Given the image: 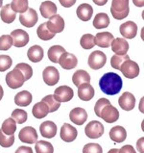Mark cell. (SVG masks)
<instances>
[{
    "instance_id": "obj_15",
    "label": "cell",
    "mask_w": 144,
    "mask_h": 153,
    "mask_svg": "<svg viewBox=\"0 0 144 153\" xmlns=\"http://www.w3.org/2000/svg\"><path fill=\"white\" fill-rule=\"evenodd\" d=\"M69 119L70 120L77 125H83L88 120V114L85 109L77 107L74 108L69 113Z\"/></svg>"
},
{
    "instance_id": "obj_40",
    "label": "cell",
    "mask_w": 144,
    "mask_h": 153,
    "mask_svg": "<svg viewBox=\"0 0 144 153\" xmlns=\"http://www.w3.org/2000/svg\"><path fill=\"white\" fill-rule=\"evenodd\" d=\"M27 117H28L27 113L24 110H22V109H16L12 113V119L18 124L24 123L27 120Z\"/></svg>"
},
{
    "instance_id": "obj_35",
    "label": "cell",
    "mask_w": 144,
    "mask_h": 153,
    "mask_svg": "<svg viewBox=\"0 0 144 153\" xmlns=\"http://www.w3.org/2000/svg\"><path fill=\"white\" fill-rule=\"evenodd\" d=\"M1 130L4 134L6 135H14L16 131V122L12 119V117H9V119L4 120L2 123V127Z\"/></svg>"
},
{
    "instance_id": "obj_22",
    "label": "cell",
    "mask_w": 144,
    "mask_h": 153,
    "mask_svg": "<svg viewBox=\"0 0 144 153\" xmlns=\"http://www.w3.org/2000/svg\"><path fill=\"white\" fill-rule=\"evenodd\" d=\"M40 131L43 138L52 139V138H54L57 134V125L53 121L47 120V121L42 122L40 125Z\"/></svg>"
},
{
    "instance_id": "obj_24",
    "label": "cell",
    "mask_w": 144,
    "mask_h": 153,
    "mask_svg": "<svg viewBox=\"0 0 144 153\" xmlns=\"http://www.w3.org/2000/svg\"><path fill=\"white\" fill-rule=\"evenodd\" d=\"M41 15L44 19H50L51 16L56 15L57 13V6L54 2L52 1H43L40 7Z\"/></svg>"
},
{
    "instance_id": "obj_5",
    "label": "cell",
    "mask_w": 144,
    "mask_h": 153,
    "mask_svg": "<svg viewBox=\"0 0 144 153\" xmlns=\"http://www.w3.org/2000/svg\"><path fill=\"white\" fill-rule=\"evenodd\" d=\"M107 62V56L106 54L102 51L99 50H95L92 53H90L89 57V65L90 68L94 69H100L102 68L105 65H106Z\"/></svg>"
},
{
    "instance_id": "obj_17",
    "label": "cell",
    "mask_w": 144,
    "mask_h": 153,
    "mask_svg": "<svg viewBox=\"0 0 144 153\" xmlns=\"http://www.w3.org/2000/svg\"><path fill=\"white\" fill-rule=\"evenodd\" d=\"M77 129L68 123H64L61 128V139L66 143L73 142L77 138Z\"/></svg>"
},
{
    "instance_id": "obj_28",
    "label": "cell",
    "mask_w": 144,
    "mask_h": 153,
    "mask_svg": "<svg viewBox=\"0 0 144 153\" xmlns=\"http://www.w3.org/2000/svg\"><path fill=\"white\" fill-rule=\"evenodd\" d=\"M28 59L33 63L41 62L43 58V48L40 45H33L28 49L27 52Z\"/></svg>"
},
{
    "instance_id": "obj_19",
    "label": "cell",
    "mask_w": 144,
    "mask_h": 153,
    "mask_svg": "<svg viewBox=\"0 0 144 153\" xmlns=\"http://www.w3.org/2000/svg\"><path fill=\"white\" fill-rule=\"evenodd\" d=\"M112 50L114 52L115 55H126L129 50V43L125 39L117 38L113 39L112 42Z\"/></svg>"
},
{
    "instance_id": "obj_33",
    "label": "cell",
    "mask_w": 144,
    "mask_h": 153,
    "mask_svg": "<svg viewBox=\"0 0 144 153\" xmlns=\"http://www.w3.org/2000/svg\"><path fill=\"white\" fill-rule=\"evenodd\" d=\"M37 34H38V37L42 41H49L55 37V34L52 33L50 30L47 28L46 22L38 26V28L37 30Z\"/></svg>"
},
{
    "instance_id": "obj_52",
    "label": "cell",
    "mask_w": 144,
    "mask_h": 153,
    "mask_svg": "<svg viewBox=\"0 0 144 153\" xmlns=\"http://www.w3.org/2000/svg\"><path fill=\"white\" fill-rule=\"evenodd\" d=\"M142 143H143V138L139 139L137 142V150L140 151L141 153H143V149H142Z\"/></svg>"
},
{
    "instance_id": "obj_2",
    "label": "cell",
    "mask_w": 144,
    "mask_h": 153,
    "mask_svg": "<svg viewBox=\"0 0 144 153\" xmlns=\"http://www.w3.org/2000/svg\"><path fill=\"white\" fill-rule=\"evenodd\" d=\"M130 12L129 0H112L111 13L112 16L117 20L124 19Z\"/></svg>"
},
{
    "instance_id": "obj_47",
    "label": "cell",
    "mask_w": 144,
    "mask_h": 153,
    "mask_svg": "<svg viewBox=\"0 0 144 153\" xmlns=\"http://www.w3.org/2000/svg\"><path fill=\"white\" fill-rule=\"evenodd\" d=\"M119 153H137V152H136L134 148L132 146L127 145V146H122L120 148Z\"/></svg>"
},
{
    "instance_id": "obj_34",
    "label": "cell",
    "mask_w": 144,
    "mask_h": 153,
    "mask_svg": "<svg viewBox=\"0 0 144 153\" xmlns=\"http://www.w3.org/2000/svg\"><path fill=\"white\" fill-rule=\"evenodd\" d=\"M41 101H43L47 105L49 113H53V112L57 111L61 106V102H59L58 100L55 98V97L53 94L46 95V97H44L42 98Z\"/></svg>"
},
{
    "instance_id": "obj_20",
    "label": "cell",
    "mask_w": 144,
    "mask_h": 153,
    "mask_svg": "<svg viewBox=\"0 0 144 153\" xmlns=\"http://www.w3.org/2000/svg\"><path fill=\"white\" fill-rule=\"evenodd\" d=\"M119 106L125 111H131L133 110L136 106V98L133 95V94L126 91L121 95L118 99Z\"/></svg>"
},
{
    "instance_id": "obj_6",
    "label": "cell",
    "mask_w": 144,
    "mask_h": 153,
    "mask_svg": "<svg viewBox=\"0 0 144 153\" xmlns=\"http://www.w3.org/2000/svg\"><path fill=\"white\" fill-rule=\"evenodd\" d=\"M85 133L89 139H99L104 134V125L100 121L92 120L86 124Z\"/></svg>"
},
{
    "instance_id": "obj_46",
    "label": "cell",
    "mask_w": 144,
    "mask_h": 153,
    "mask_svg": "<svg viewBox=\"0 0 144 153\" xmlns=\"http://www.w3.org/2000/svg\"><path fill=\"white\" fill-rule=\"evenodd\" d=\"M110 100H108L107 98H100L97 102H96L95 106H94V112L96 114V116L99 117L100 113L103 110V108L106 106V105L110 104Z\"/></svg>"
},
{
    "instance_id": "obj_49",
    "label": "cell",
    "mask_w": 144,
    "mask_h": 153,
    "mask_svg": "<svg viewBox=\"0 0 144 153\" xmlns=\"http://www.w3.org/2000/svg\"><path fill=\"white\" fill-rule=\"evenodd\" d=\"M16 153H33V149L30 146H19Z\"/></svg>"
},
{
    "instance_id": "obj_7",
    "label": "cell",
    "mask_w": 144,
    "mask_h": 153,
    "mask_svg": "<svg viewBox=\"0 0 144 153\" xmlns=\"http://www.w3.org/2000/svg\"><path fill=\"white\" fill-rule=\"evenodd\" d=\"M99 117L103 119L107 123H113L119 119V112L110 103L103 108V110L99 115Z\"/></svg>"
},
{
    "instance_id": "obj_29",
    "label": "cell",
    "mask_w": 144,
    "mask_h": 153,
    "mask_svg": "<svg viewBox=\"0 0 144 153\" xmlns=\"http://www.w3.org/2000/svg\"><path fill=\"white\" fill-rule=\"evenodd\" d=\"M65 52V49L63 46L61 45H53L51 46L49 49H48L47 52V56L48 59H49L52 63H59V59L60 57L62 56V54H64Z\"/></svg>"
},
{
    "instance_id": "obj_16",
    "label": "cell",
    "mask_w": 144,
    "mask_h": 153,
    "mask_svg": "<svg viewBox=\"0 0 144 153\" xmlns=\"http://www.w3.org/2000/svg\"><path fill=\"white\" fill-rule=\"evenodd\" d=\"M119 31L124 39H134L137 34V25L134 21H126L120 25Z\"/></svg>"
},
{
    "instance_id": "obj_26",
    "label": "cell",
    "mask_w": 144,
    "mask_h": 153,
    "mask_svg": "<svg viewBox=\"0 0 144 153\" xmlns=\"http://www.w3.org/2000/svg\"><path fill=\"white\" fill-rule=\"evenodd\" d=\"M32 99H33V97L31 93H29L28 91H22L16 94L15 103L19 107H26L31 104Z\"/></svg>"
},
{
    "instance_id": "obj_43",
    "label": "cell",
    "mask_w": 144,
    "mask_h": 153,
    "mask_svg": "<svg viewBox=\"0 0 144 153\" xmlns=\"http://www.w3.org/2000/svg\"><path fill=\"white\" fill-rule=\"evenodd\" d=\"M13 45V39L10 35H3L0 37V50H9Z\"/></svg>"
},
{
    "instance_id": "obj_31",
    "label": "cell",
    "mask_w": 144,
    "mask_h": 153,
    "mask_svg": "<svg viewBox=\"0 0 144 153\" xmlns=\"http://www.w3.org/2000/svg\"><path fill=\"white\" fill-rule=\"evenodd\" d=\"M110 17L105 13H99L95 16L93 20V26L96 29H104L110 25Z\"/></svg>"
},
{
    "instance_id": "obj_53",
    "label": "cell",
    "mask_w": 144,
    "mask_h": 153,
    "mask_svg": "<svg viewBox=\"0 0 144 153\" xmlns=\"http://www.w3.org/2000/svg\"><path fill=\"white\" fill-rule=\"evenodd\" d=\"M108 153H119V149L118 148H112V149H111Z\"/></svg>"
},
{
    "instance_id": "obj_12",
    "label": "cell",
    "mask_w": 144,
    "mask_h": 153,
    "mask_svg": "<svg viewBox=\"0 0 144 153\" xmlns=\"http://www.w3.org/2000/svg\"><path fill=\"white\" fill-rule=\"evenodd\" d=\"M11 37L13 39V43L16 47H23L28 45L29 42V35L22 29H16L11 33Z\"/></svg>"
},
{
    "instance_id": "obj_36",
    "label": "cell",
    "mask_w": 144,
    "mask_h": 153,
    "mask_svg": "<svg viewBox=\"0 0 144 153\" xmlns=\"http://www.w3.org/2000/svg\"><path fill=\"white\" fill-rule=\"evenodd\" d=\"M36 153H54V147L52 143L46 141H38L36 143Z\"/></svg>"
},
{
    "instance_id": "obj_1",
    "label": "cell",
    "mask_w": 144,
    "mask_h": 153,
    "mask_svg": "<svg viewBox=\"0 0 144 153\" xmlns=\"http://www.w3.org/2000/svg\"><path fill=\"white\" fill-rule=\"evenodd\" d=\"M122 86H123L122 78L114 72L105 73L99 81L100 89L108 95L117 94L121 91Z\"/></svg>"
},
{
    "instance_id": "obj_10",
    "label": "cell",
    "mask_w": 144,
    "mask_h": 153,
    "mask_svg": "<svg viewBox=\"0 0 144 153\" xmlns=\"http://www.w3.org/2000/svg\"><path fill=\"white\" fill-rule=\"evenodd\" d=\"M43 81L48 86H54L60 80L59 71L55 67H47L43 69L42 72Z\"/></svg>"
},
{
    "instance_id": "obj_55",
    "label": "cell",
    "mask_w": 144,
    "mask_h": 153,
    "mask_svg": "<svg viewBox=\"0 0 144 153\" xmlns=\"http://www.w3.org/2000/svg\"><path fill=\"white\" fill-rule=\"evenodd\" d=\"M2 4H3V0H0V8H2Z\"/></svg>"
},
{
    "instance_id": "obj_8",
    "label": "cell",
    "mask_w": 144,
    "mask_h": 153,
    "mask_svg": "<svg viewBox=\"0 0 144 153\" xmlns=\"http://www.w3.org/2000/svg\"><path fill=\"white\" fill-rule=\"evenodd\" d=\"M38 14L36 10H34L33 8H28L27 11L19 16L20 23L27 28H31L36 25V23L38 22Z\"/></svg>"
},
{
    "instance_id": "obj_42",
    "label": "cell",
    "mask_w": 144,
    "mask_h": 153,
    "mask_svg": "<svg viewBox=\"0 0 144 153\" xmlns=\"http://www.w3.org/2000/svg\"><path fill=\"white\" fill-rule=\"evenodd\" d=\"M15 143V136L14 135H6L2 132L0 129V146L3 147H10L14 145Z\"/></svg>"
},
{
    "instance_id": "obj_45",
    "label": "cell",
    "mask_w": 144,
    "mask_h": 153,
    "mask_svg": "<svg viewBox=\"0 0 144 153\" xmlns=\"http://www.w3.org/2000/svg\"><path fill=\"white\" fill-rule=\"evenodd\" d=\"M83 153H103V149L98 143H86L83 148Z\"/></svg>"
},
{
    "instance_id": "obj_11",
    "label": "cell",
    "mask_w": 144,
    "mask_h": 153,
    "mask_svg": "<svg viewBox=\"0 0 144 153\" xmlns=\"http://www.w3.org/2000/svg\"><path fill=\"white\" fill-rule=\"evenodd\" d=\"M54 97L59 102H68L73 98V90L68 86H60L54 91Z\"/></svg>"
},
{
    "instance_id": "obj_32",
    "label": "cell",
    "mask_w": 144,
    "mask_h": 153,
    "mask_svg": "<svg viewBox=\"0 0 144 153\" xmlns=\"http://www.w3.org/2000/svg\"><path fill=\"white\" fill-rule=\"evenodd\" d=\"M48 107L43 101L36 103L32 109V114L36 119H43L48 115Z\"/></svg>"
},
{
    "instance_id": "obj_23",
    "label": "cell",
    "mask_w": 144,
    "mask_h": 153,
    "mask_svg": "<svg viewBox=\"0 0 144 153\" xmlns=\"http://www.w3.org/2000/svg\"><path fill=\"white\" fill-rule=\"evenodd\" d=\"M76 14L82 21H89L93 15V8L88 3L81 4L77 8Z\"/></svg>"
},
{
    "instance_id": "obj_38",
    "label": "cell",
    "mask_w": 144,
    "mask_h": 153,
    "mask_svg": "<svg viewBox=\"0 0 144 153\" xmlns=\"http://www.w3.org/2000/svg\"><path fill=\"white\" fill-rule=\"evenodd\" d=\"M80 45L84 49H91L95 45V37L91 34H85L83 35Z\"/></svg>"
},
{
    "instance_id": "obj_30",
    "label": "cell",
    "mask_w": 144,
    "mask_h": 153,
    "mask_svg": "<svg viewBox=\"0 0 144 153\" xmlns=\"http://www.w3.org/2000/svg\"><path fill=\"white\" fill-rule=\"evenodd\" d=\"M73 84L76 87H79L80 85L84 84V83H89L90 82V75L86 71H82L79 69L72 76Z\"/></svg>"
},
{
    "instance_id": "obj_48",
    "label": "cell",
    "mask_w": 144,
    "mask_h": 153,
    "mask_svg": "<svg viewBox=\"0 0 144 153\" xmlns=\"http://www.w3.org/2000/svg\"><path fill=\"white\" fill-rule=\"evenodd\" d=\"M61 5L64 8H70L71 6H73L74 4L76 3L77 0H59Z\"/></svg>"
},
{
    "instance_id": "obj_3",
    "label": "cell",
    "mask_w": 144,
    "mask_h": 153,
    "mask_svg": "<svg viewBox=\"0 0 144 153\" xmlns=\"http://www.w3.org/2000/svg\"><path fill=\"white\" fill-rule=\"evenodd\" d=\"M24 77L18 69H13L6 75V83L11 89H18L24 84Z\"/></svg>"
},
{
    "instance_id": "obj_50",
    "label": "cell",
    "mask_w": 144,
    "mask_h": 153,
    "mask_svg": "<svg viewBox=\"0 0 144 153\" xmlns=\"http://www.w3.org/2000/svg\"><path fill=\"white\" fill-rule=\"evenodd\" d=\"M92 1L98 6H104L108 3V0H92Z\"/></svg>"
},
{
    "instance_id": "obj_39",
    "label": "cell",
    "mask_w": 144,
    "mask_h": 153,
    "mask_svg": "<svg viewBox=\"0 0 144 153\" xmlns=\"http://www.w3.org/2000/svg\"><path fill=\"white\" fill-rule=\"evenodd\" d=\"M15 68L18 69V71L22 73L25 81L29 80L30 78L33 76V68H31V65H28V64H25V63L17 64Z\"/></svg>"
},
{
    "instance_id": "obj_44",
    "label": "cell",
    "mask_w": 144,
    "mask_h": 153,
    "mask_svg": "<svg viewBox=\"0 0 144 153\" xmlns=\"http://www.w3.org/2000/svg\"><path fill=\"white\" fill-rule=\"evenodd\" d=\"M13 64L12 58L8 55H0V71H6Z\"/></svg>"
},
{
    "instance_id": "obj_54",
    "label": "cell",
    "mask_w": 144,
    "mask_h": 153,
    "mask_svg": "<svg viewBox=\"0 0 144 153\" xmlns=\"http://www.w3.org/2000/svg\"><path fill=\"white\" fill-rule=\"evenodd\" d=\"M3 94H4V91H3V88H2V86L0 85V100L2 99L3 97Z\"/></svg>"
},
{
    "instance_id": "obj_14",
    "label": "cell",
    "mask_w": 144,
    "mask_h": 153,
    "mask_svg": "<svg viewBox=\"0 0 144 153\" xmlns=\"http://www.w3.org/2000/svg\"><path fill=\"white\" fill-rule=\"evenodd\" d=\"M47 28L50 30L52 33H61L64 31V20L61 16L55 15L50 17V19L46 22Z\"/></svg>"
},
{
    "instance_id": "obj_37",
    "label": "cell",
    "mask_w": 144,
    "mask_h": 153,
    "mask_svg": "<svg viewBox=\"0 0 144 153\" xmlns=\"http://www.w3.org/2000/svg\"><path fill=\"white\" fill-rule=\"evenodd\" d=\"M11 8L15 13L23 14L28 10V0H12Z\"/></svg>"
},
{
    "instance_id": "obj_13",
    "label": "cell",
    "mask_w": 144,
    "mask_h": 153,
    "mask_svg": "<svg viewBox=\"0 0 144 153\" xmlns=\"http://www.w3.org/2000/svg\"><path fill=\"white\" fill-rule=\"evenodd\" d=\"M59 64L64 69H73L77 67L78 64V60L76 58V56L74 54L68 53V52L65 51L62 56L60 57L59 59Z\"/></svg>"
},
{
    "instance_id": "obj_4",
    "label": "cell",
    "mask_w": 144,
    "mask_h": 153,
    "mask_svg": "<svg viewBox=\"0 0 144 153\" xmlns=\"http://www.w3.org/2000/svg\"><path fill=\"white\" fill-rule=\"evenodd\" d=\"M119 71L123 73V75L126 78H129V79H134L138 76L139 74V67L138 65L134 62L132 60H126L125 62L121 65Z\"/></svg>"
},
{
    "instance_id": "obj_25",
    "label": "cell",
    "mask_w": 144,
    "mask_h": 153,
    "mask_svg": "<svg viewBox=\"0 0 144 153\" xmlns=\"http://www.w3.org/2000/svg\"><path fill=\"white\" fill-rule=\"evenodd\" d=\"M110 138L115 143H122L127 138V132L123 126H114L110 130Z\"/></svg>"
},
{
    "instance_id": "obj_18",
    "label": "cell",
    "mask_w": 144,
    "mask_h": 153,
    "mask_svg": "<svg viewBox=\"0 0 144 153\" xmlns=\"http://www.w3.org/2000/svg\"><path fill=\"white\" fill-rule=\"evenodd\" d=\"M95 91L89 83H84L78 87V97L83 101H89L93 98Z\"/></svg>"
},
{
    "instance_id": "obj_27",
    "label": "cell",
    "mask_w": 144,
    "mask_h": 153,
    "mask_svg": "<svg viewBox=\"0 0 144 153\" xmlns=\"http://www.w3.org/2000/svg\"><path fill=\"white\" fill-rule=\"evenodd\" d=\"M0 17L4 23H13L16 17V13L13 11V9L11 8L10 4H7V5L3 6L1 9V12H0Z\"/></svg>"
},
{
    "instance_id": "obj_41",
    "label": "cell",
    "mask_w": 144,
    "mask_h": 153,
    "mask_svg": "<svg viewBox=\"0 0 144 153\" xmlns=\"http://www.w3.org/2000/svg\"><path fill=\"white\" fill-rule=\"evenodd\" d=\"M128 59H130V57L127 54L126 55H113L111 59V65L114 69H120L121 65Z\"/></svg>"
},
{
    "instance_id": "obj_51",
    "label": "cell",
    "mask_w": 144,
    "mask_h": 153,
    "mask_svg": "<svg viewBox=\"0 0 144 153\" xmlns=\"http://www.w3.org/2000/svg\"><path fill=\"white\" fill-rule=\"evenodd\" d=\"M133 3L134 4V6L137 7H143L144 6V0H133Z\"/></svg>"
},
{
    "instance_id": "obj_9",
    "label": "cell",
    "mask_w": 144,
    "mask_h": 153,
    "mask_svg": "<svg viewBox=\"0 0 144 153\" xmlns=\"http://www.w3.org/2000/svg\"><path fill=\"white\" fill-rule=\"evenodd\" d=\"M18 138L22 143L32 145L38 142V133L32 126H26L19 131Z\"/></svg>"
},
{
    "instance_id": "obj_21",
    "label": "cell",
    "mask_w": 144,
    "mask_h": 153,
    "mask_svg": "<svg viewBox=\"0 0 144 153\" xmlns=\"http://www.w3.org/2000/svg\"><path fill=\"white\" fill-rule=\"evenodd\" d=\"M113 39H114V37L110 32L97 33L95 36V45L99 47H102V48H108V47L111 46Z\"/></svg>"
}]
</instances>
